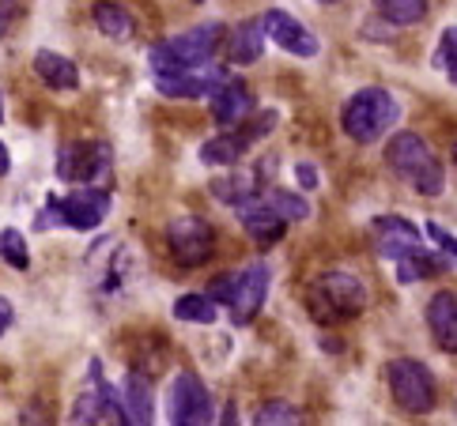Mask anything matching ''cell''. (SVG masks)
I'll list each match as a JSON object with an SVG mask.
<instances>
[{
	"instance_id": "obj_1",
	"label": "cell",
	"mask_w": 457,
	"mask_h": 426,
	"mask_svg": "<svg viewBox=\"0 0 457 426\" xmlns=\"http://www.w3.org/2000/svg\"><path fill=\"white\" fill-rule=\"evenodd\" d=\"M386 167L394 170L397 177H404L420 196H438L446 185L443 162L428 147L420 133H397L394 140L386 143Z\"/></svg>"
},
{
	"instance_id": "obj_2",
	"label": "cell",
	"mask_w": 457,
	"mask_h": 426,
	"mask_svg": "<svg viewBox=\"0 0 457 426\" xmlns=\"http://www.w3.org/2000/svg\"><path fill=\"white\" fill-rule=\"evenodd\" d=\"M110 216V193L99 185H72L69 196H46V208L35 216V231L72 226V231H95Z\"/></svg>"
},
{
	"instance_id": "obj_3",
	"label": "cell",
	"mask_w": 457,
	"mask_h": 426,
	"mask_svg": "<svg viewBox=\"0 0 457 426\" xmlns=\"http://www.w3.org/2000/svg\"><path fill=\"white\" fill-rule=\"evenodd\" d=\"M220 42H223V23H204V27H193L189 35L159 42L148 53L152 76H174V72L204 69V64H212V57H216Z\"/></svg>"
},
{
	"instance_id": "obj_4",
	"label": "cell",
	"mask_w": 457,
	"mask_h": 426,
	"mask_svg": "<svg viewBox=\"0 0 457 426\" xmlns=\"http://www.w3.org/2000/svg\"><path fill=\"white\" fill-rule=\"evenodd\" d=\"M397 118H401V106L394 94L382 87H363L340 110V128H345L355 143H374L397 125Z\"/></svg>"
},
{
	"instance_id": "obj_5",
	"label": "cell",
	"mask_w": 457,
	"mask_h": 426,
	"mask_svg": "<svg viewBox=\"0 0 457 426\" xmlns=\"http://www.w3.org/2000/svg\"><path fill=\"white\" fill-rule=\"evenodd\" d=\"M367 306V287L355 280L352 272H325L321 280L310 287V309L321 324L340 321V317H355Z\"/></svg>"
},
{
	"instance_id": "obj_6",
	"label": "cell",
	"mask_w": 457,
	"mask_h": 426,
	"mask_svg": "<svg viewBox=\"0 0 457 426\" xmlns=\"http://www.w3.org/2000/svg\"><path fill=\"white\" fill-rule=\"evenodd\" d=\"M386 378H389V389H394V400L412 415H428L435 400H438V385L431 378V370L416 363V358H394L386 366Z\"/></svg>"
},
{
	"instance_id": "obj_7",
	"label": "cell",
	"mask_w": 457,
	"mask_h": 426,
	"mask_svg": "<svg viewBox=\"0 0 457 426\" xmlns=\"http://www.w3.org/2000/svg\"><path fill=\"white\" fill-rule=\"evenodd\" d=\"M113 155L106 143H64L57 152V177L69 185H103Z\"/></svg>"
},
{
	"instance_id": "obj_8",
	"label": "cell",
	"mask_w": 457,
	"mask_h": 426,
	"mask_svg": "<svg viewBox=\"0 0 457 426\" xmlns=\"http://www.w3.org/2000/svg\"><path fill=\"white\" fill-rule=\"evenodd\" d=\"M167 242H170V253L178 257V265H186V268H197L216 253V231L201 216L174 219L167 226Z\"/></svg>"
},
{
	"instance_id": "obj_9",
	"label": "cell",
	"mask_w": 457,
	"mask_h": 426,
	"mask_svg": "<svg viewBox=\"0 0 457 426\" xmlns=\"http://www.w3.org/2000/svg\"><path fill=\"white\" fill-rule=\"evenodd\" d=\"M167 419L174 426H204L212 422V397L197 373H178L167 397Z\"/></svg>"
},
{
	"instance_id": "obj_10",
	"label": "cell",
	"mask_w": 457,
	"mask_h": 426,
	"mask_svg": "<svg viewBox=\"0 0 457 426\" xmlns=\"http://www.w3.org/2000/svg\"><path fill=\"white\" fill-rule=\"evenodd\" d=\"M72 422H79V426H87V422H125L121 397L106 381H99V363H91V389L79 392L76 404H72Z\"/></svg>"
},
{
	"instance_id": "obj_11",
	"label": "cell",
	"mask_w": 457,
	"mask_h": 426,
	"mask_svg": "<svg viewBox=\"0 0 457 426\" xmlns=\"http://www.w3.org/2000/svg\"><path fill=\"white\" fill-rule=\"evenodd\" d=\"M261 27H265V38H272L276 45L291 57H318V38L314 30L303 27L295 15L284 12V8H269L261 15Z\"/></svg>"
},
{
	"instance_id": "obj_12",
	"label": "cell",
	"mask_w": 457,
	"mask_h": 426,
	"mask_svg": "<svg viewBox=\"0 0 457 426\" xmlns=\"http://www.w3.org/2000/svg\"><path fill=\"white\" fill-rule=\"evenodd\" d=\"M265 294H269V268L265 265H250L246 272L235 275V291H231V321L235 324H250L261 306H265Z\"/></svg>"
},
{
	"instance_id": "obj_13",
	"label": "cell",
	"mask_w": 457,
	"mask_h": 426,
	"mask_svg": "<svg viewBox=\"0 0 457 426\" xmlns=\"http://www.w3.org/2000/svg\"><path fill=\"white\" fill-rule=\"evenodd\" d=\"M231 208H235V216H238V223H242V231H246L253 242H261V245L280 242L284 231H287V223L269 208V201H265L261 193L246 196V201H238V204H231Z\"/></svg>"
},
{
	"instance_id": "obj_14",
	"label": "cell",
	"mask_w": 457,
	"mask_h": 426,
	"mask_svg": "<svg viewBox=\"0 0 457 426\" xmlns=\"http://www.w3.org/2000/svg\"><path fill=\"white\" fill-rule=\"evenodd\" d=\"M208 98H212V121H216L220 128H235L253 113V94L242 79L227 76L223 84H216L208 91Z\"/></svg>"
},
{
	"instance_id": "obj_15",
	"label": "cell",
	"mask_w": 457,
	"mask_h": 426,
	"mask_svg": "<svg viewBox=\"0 0 457 426\" xmlns=\"http://www.w3.org/2000/svg\"><path fill=\"white\" fill-rule=\"evenodd\" d=\"M370 231H374V250H378V257H386V260H397L420 245V226L401 219V216H378L370 223Z\"/></svg>"
},
{
	"instance_id": "obj_16",
	"label": "cell",
	"mask_w": 457,
	"mask_h": 426,
	"mask_svg": "<svg viewBox=\"0 0 457 426\" xmlns=\"http://www.w3.org/2000/svg\"><path fill=\"white\" fill-rule=\"evenodd\" d=\"M227 72L223 69H193V72H174V76H155V91L167 98H204L216 84H223Z\"/></svg>"
},
{
	"instance_id": "obj_17",
	"label": "cell",
	"mask_w": 457,
	"mask_h": 426,
	"mask_svg": "<svg viewBox=\"0 0 457 426\" xmlns=\"http://www.w3.org/2000/svg\"><path fill=\"white\" fill-rule=\"evenodd\" d=\"M121 412H125V422H133V426L155 422V389L140 370L125 373V381H121Z\"/></svg>"
},
{
	"instance_id": "obj_18",
	"label": "cell",
	"mask_w": 457,
	"mask_h": 426,
	"mask_svg": "<svg viewBox=\"0 0 457 426\" xmlns=\"http://www.w3.org/2000/svg\"><path fill=\"white\" fill-rule=\"evenodd\" d=\"M257 140H253V133L246 125L242 128H227V133H220V136H212L204 147H201V162L204 167H220V170H227V167H235V162L250 152Z\"/></svg>"
},
{
	"instance_id": "obj_19",
	"label": "cell",
	"mask_w": 457,
	"mask_h": 426,
	"mask_svg": "<svg viewBox=\"0 0 457 426\" xmlns=\"http://www.w3.org/2000/svg\"><path fill=\"white\" fill-rule=\"evenodd\" d=\"M423 314H428V329H431L435 343L446 355H453L457 351V299H453L450 291H438L435 299L428 302Z\"/></svg>"
},
{
	"instance_id": "obj_20",
	"label": "cell",
	"mask_w": 457,
	"mask_h": 426,
	"mask_svg": "<svg viewBox=\"0 0 457 426\" xmlns=\"http://www.w3.org/2000/svg\"><path fill=\"white\" fill-rule=\"evenodd\" d=\"M435 272H453V257H435V253L423 250V245H416V250L397 257V283H404V287L428 280V275H435Z\"/></svg>"
},
{
	"instance_id": "obj_21",
	"label": "cell",
	"mask_w": 457,
	"mask_h": 426,
	"mask_svg": "<svg viewBox=\"0 0 457 426\" xmlns=\"http://www.w3.org/2000/svg\"><path fill=\"white\" fill-rule=\"evenodd\" d=\"M35 72L46 79V87H54V91H76L79 87V69L72 64V57L54 53V49H38Z\"/></svg>"
},
{
	"instance_id": "obj_22",
	"label": "cell",
	"mask_w": 457,
	"mask_h": 426,
	"mask_svg": "<svg viewBox=\"0 0 457 426\" xmlns=\"http://www.w3.org/2000/svg\"><path fill=\"white\" fill-rule=\"evenodd\" d=\"M265 27H261V20H246L235 27L231 35V61L235 64H253L261 61V53H265Z\"/></svg>"
},
{
	"instance_id": "obj_23",
	"label": "cell",
	"mask_w": 457,
	"mask_h": 426,
	"mask_svg": "<svg viewBox=\"0 0 457 426\" xmlns=\"http://www.w3.org/2000/svg\"><path fill=\"white\" fill-rule=\"evenodd\" d=\"M95 23H99V30L106 38L113 42H129L137 35V27H133V15H129L121 4H110V0H103V4H95Z\"/></svg>"
},
{
	"instance_id": "obj_24",
	"label": "cell",
	"mask_w": 457,
	"mask_h": 426,
	"mask_svg": "<svg viewBox=\"0 0 457 426\" xmlns=\"http://www.w3.org/2000/svg\"><path fill=\"white\" fill-rule=\"evenodd\" d=\"M261 193V177L257 174H227V177H212V196H220L223 204H238L246 196Z\"/></svg>"
},
{
	"instance_id": "obj_25",
	"label": "cell",
	"mask_w": 457,
	"mask_h": 426,
	"mask_svg": "<svg viewBox=\"0 0 457 426\" xmlns=\"http://www.w3.org/2000/svg\"><path fill=\"white\" fill-rule=\"evenodd\" d=\"M174 317L186 324H216L220 314L208 294H182V299H174Z\"/></svg>"
},
{
	"instance_id": "obj_26",
	"label": "cell",
	"mask_w": 457,
	"mask_h": 426,
	"mask_svg": "<svg viewBox=\"0 0 457 426\" xmlns=\"http://www.w3.org/2000/svg\"><path fill=\"white\" fill-rule=\"evenodd\" d=\"M374 8L382 12L386 23L394 27H412L428 15V0H374Z\"/></svg>"
},
{
	"instance_id": "obj_27",
	"label": "cell",
	"mask_w": 457,
	"mask_h": 426,
	"mask_svg": "<svg viewBox=\"0 0 457 426\" xmlns=\"http://www.w3.org/2000/svg\"><path fill=\"white\" fill-rule=\"evenodd\" d=\"M261 196L269 201V208L280 216L284 223H299V219H310V204L303 201L299 193H287V189H261Z\"/></svg>"
},
{
	"instance_id": "obj_28",
	"label": "cell",
	"mask_w": 457,
	"mask_h": 426,
	"mask_svg": "<svg viewBox=\"0 0 457 426\" xmlns=\"http://www.w3.org/2000/svg\"><path fill=\"white\" fill-rule=\"evenodd\" d=\"M0 257H4L15 272H27V268H30V250H27V238H23L20 231H12V226H8V231L0 234Z\"/></svg>"
},
{
	"instance_id": "obj_29",
	"label": "cell",
	"mask_w": 457,
	"mask_h": 426,
	"mask_svg": "<svg viewBox=\"0 0 457 426\" xmlns=\"http://www.w3.org/2000/svg\"><path fill=\"white\" fill-rule=\"evenodd\" d=\"M253 422H257V426H299L303 419H299V412H295L291 404H284V400H269V404L253 415Z\"/></svg>"
},
{
	"instance_id": "obj_30",
	"label": "cell",
	"mask_w": 457,
	"mask_h": 426,
	"mask_svg": "<svg viewBox=\"0 0 457 426\" xmlns=\"http://www.w3.org/2000/svg\"><path fill=\"white\" fill-rule=\"evenodd\" d=\"M435 69H443V72H446V79H453V76H457V69H453V30H450V27L443 30V35H438Z\"/></svg>"
},
{
	"instance_id": "obj_31",
	"label": "cell",
	"mask_w": 457,
	"mask_h": 426,
	"mask_svg": "<svg viewBox=\"0 0 457 426\" xmlns=\"http://www.w3.org/2000/svg\"><path fill=\"white\" fill-rule=\"evenodd\" d=\"M423 231H428V238L438 245V250H443V257H453V234L446 231V226H438V223H428L423 226Z\"/></svg>"
},
{
	"instance_id": "obj_32",
	"label": "cell",
	"mask_w": 457,
	"mask_h": 426,
	"mask_svg": "<svg viewBox=\"0 0 457 426\" xmlns=\"http://www.w3.org/2000/svg\"><path fill=\"white\" fill-rule=\"evenodd\" d=\"M295 177H299L303 189H318L321 185V174H318L314 162H295Z\"/></svg>"
},
{
	"instance_id": "obj_33",
	"label": "cell",
	"mask_w": 457,
	"mask_h": 426,
	"mask_svg": "<svg viewBox=\"0 0 457 426\" xmlns=\"http://www.w3.org/2000/svg\"><path fill=\"white\" fill-rule=\"evenodd\" d=\"M12 321H15V309H12V302H8V299H0V336H4V332L12 329Z\"/></svg>"
},
{
	"instance_id": "obj_34",
	"label": "cell",
	"mask_w": 457,
	"mask_h": 426,
	"mask_svg": "<svg viewBox=\"0 0 457 426\" xmlns=\"http://www.w3.org/2000/svg\"><path fill=\"white\" fill-rule=\"evenodd\" d=\"M12 20H15V0H0V35L8 30Z\"/></svg>"
},
{
	"instance_id": "obj_35",
	"label": "cell",
	"mask_w": 457,
	"mask_h": 426,
	"mask_svg": "<svg viewBox=\"0 0 457 426\" xmlns=\"http://www.w3.org/2000/svg\"><path fill=\"white\" fill-rule=\"evenodd\" d=\"M8 167H12V155H8V147H4V143H0V177H4V174H8Z\"/></svg>"
},
{
	"instance_id": "obj_36",
	"label": "cell",
	"mask_w": 457,
	"mask_h": 426,
	"mask_svg": "<svg viewBox=\"0 0 457 426\" xmlns=\"http://www.w3.org/2000/svg\"><path fill=\"white\" fill-rule=\"evenodd\" d=\"M318 4H340V0H318Z\"/></svg>"
},
{
	"instance_id": "obj_37",
	"label": "cell",
	"mask_w": 457,
	"mask_h": 426,
	"mask_svg": "<svg viewBox=\"0 0 457 426\" xmlns=\"http://www.w3.org/2000/svg\"><path fill=\"white\" fill-rule=\"evenodd\" d=\"M0 121H4V102H0Z\"/></svg>"
},
{
	"instance_id": "obj_38",
	"label": "cell",
	"mask_w": 457,
	"mask_h": 426,
	"mask_svg": "<svg viewBox=\"0 0 457 426\" xmlns=\"http://www.w3.org/2000/svg\"><path fill=\"white\" fill-rule=\"evenodd\" d=\"M193 4H197V0H193Z\"/></svg>"
}]
</instances>
